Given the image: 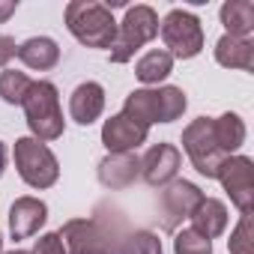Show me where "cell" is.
Segmentation results:
<instances>
[{
    "mask_svg": "<svg viewBox=\"0 0 254 254\" xmlns=\"http://www.w3.org/2000/svg\"><path fill=\"white\" fill-rule=\"evenodd\" d=\"M45 221H48V206L39 197L24 194L9 206V233H12V239H27L33 233H39V227Z\"/></svg>",
    "mask_w": 254,
    "mask_h": 254,
    "instance_id": "cell-13",
    "label": "cell"
},
{
    "mask_svg": "<svg viewBox=\"0 0 254 254\" xmlns=\"http://www.w3.org/2000/svg\"><path fill=\"white\" fill-rule=\"evenodd\" d=\"M102 111H105V90H102V84L84 81V84H78L72 90V96H69V117L78 126L96 123L102 117Z\"/></svg>",
    "mask_w": 254,
    "mask_h": 254,
    "instance_id": "cell-15",
    "label": "cell"
},
{
    "mask_svg": "<svg viewBox=\"0 0 254 254\" xmlns=\"http://www.w3.org/2000/svg\"><path fill=\"white\" fill-rule=\"evenodd\" d=\"M63 18H66L69 33L81 45L111 51V45L117 39V21L105 3H96V0H72V3H66Z\"/></svg>",
    "mask_w": 254,
    "mask_h": 254,
    "instance_id": "cell-1",
    "label": "cell"
},
{
    "mask_svg": "<svg viewBox=\"0 0 254 254\" xmlns=\"http://www.w3.org/2000/svg\"><path fill=\"white\" fill-rule=\"evenodd\" d=\"M6 159H9L6 156V144L0 141V177H3V171H6Z\"/></svg>",
    "mask_w": 254,
    "mask_h": 254,
    "instance_id": "cell-29",
    "label": "cell"
},
{
    "mask_svg": "<svg viewBox=\"0 0 254 254\" xmlns=\"http://www.w3.org/2000/svg\"><path fill=\"white\" fill-rule=\"evenodd\" d=\"M189 99L180 87H156V90H132L123 102V114L141 123V126H150L153 123H174L183 117Z\"/></svg>",
    "mask_w": 254,
    "mask_h": 254,
    "instance_id": "cell-2",
    "label": "cell"
},
{
    "mask_svg": "<svg viewBox=\"0 0 254 254\" xmlns=\"http://www.w3.org/2000/svg\"><path fill=\"white\" fill-rule=\"evenodd\" d=\"M147 135H150L147 126L129 120L126 114H114L102 126V144L108 147V153H135L147 141Z\"/></svg>",
    "mask_w": 254,
    "mask_h": 254,
    "instance_id": "cell-12",
    "label": "cell"
},
{
    "mask_svg": "<svg viewBox=\"0 0 254 254\" xmlns=\"http://www.w3.org/2000/svg\"><path fill=\"white\" fill-rule=\"evenodd\" d=\"M15 168H18V177L30 189H51L60 180L57 156L36 138H18L15 141Z\"/></svg>",
    "mask_w": 254,
    "mask_h": 254,
    "instance_id": "cell-6",
    "label": "cell"
},
{
    "mask_svg": "<svg viewBox=\"0 0 254 254\" xmlns=\"http://www.w3.org/2000/svg\"><path fill=\"white\" fill-rule=\"evenodd\" d=\"M215 63L224 69H254V42L251 39H236V36H221L215 42Z\"/></svg>",
    "mask_w": 254,
    "mask_h": 254,
    "instance_id": "cell-17",
    "label": "cell"
},
{
    "mask_svg": "<svg viewBox=\"0 0 254 254\" xmlns=\"http://www.w3.org/2000/svg\"><path fill=\"white\" fill-rule=\"evenodd\" d=\"M174 254H212V239L200 236L194 227H183L174 236Z\"/></svg>",
    "mask_w": 254,
    "mask_h": 254,
    "instance_id": "cell-24",
    "label": "cell"
},
{
    "mask_svg": "<svg viewBox=\"0 0 254 254\" xmlns=\"http://www.w3.org/2000/svg\"><path fill=\"white\" fill-rule=\"evenodd\" d=\"M0 254H3V233H0Z\"/></svg>",
    "mask_w": 254,
    "mask_h": 254,
    "instance_id": "cell-31",
    "label": "cell"
},
{
    "mask_svg": "<svg viewBox=\"0 0 254 254\" xmlns=\"http://www.w3.org/2000/svg\"><path fill=\"white\" fill-rule=\"evenodd\" d=\"M227 248H230V254H254V218L251 215L239 218L236 230L227 239Z\"/></svg>",
    "mask_w": 254,
    "mask_h": 254,
    "instance_id": "cell-25",
    "label": "cell"
},
{
    "mask_svg": "<svg viewBox=\"0 0 254 254\" xmlns=\"http://www.w3.org/2000/svg\"><path fill=\"white\" fill-rule=\"evenodd\" d=\"M180 165H183V153L174 144H168V141L153 144L141 159V180L153 189H162V186L177 180Z\"/></svg>",
    "mask_w": 254,
    "mask_h": 254,
    "instance_id": "cell-11",
    "label": "cell"
},
{
    "mask_svg": "<svg viewBox=\"0 0 254 254\" xmlns=\"http://www.w3.org/2000/svg\"><path fill=\"white\" fill-rule=\"evenodd\" d=\"M57 233L66 245V254H117L111 233L96 218H72Z\"/></svg>",
    "mask_w": 254,
    "mask_h": 254,
    "instance_id": "cell-8",
    "label": "cell"
},
{
    "mask_svg": "<svg viewBox=\"0 0 254 254\" xmlns=\"http://www.w3.org/2000/svg\"><path fill=\"white\" fill-rule=\"evenodd\" d=\"M159 33H162L171 57L191 60L203 51V27H200L197 15H191L189 9H171L159 21Z\"/></svg>",
    "mask_w": 254,
    "mask_h": 254,
    "instance_id": "cell-7",
    "label": "cell"
},
{
    "mask_svg": "<svg viewBox=\"0 0 254 254\" xmlns=\"http://www.w3.org/2000/svg\"><path fill=\"white\" fill-rule=\"evenodd\" d=\"M141 177V159L135 153H108L99 162V183L105 189H129Z\"/></svg>",
    "mask_w": 254,
    "mask_h": 254,
    "instance_id": "cell-14",
    "label": "cell"
},
{
    "mask_svg": "<svg viewBox=\"0 0 254 254\" xmlns=\"http://www.w3.org/2000/svg\"><path fill=\"white\" fill-rule=\"evenodd\" d=\"M215 180L224 186V191L230 194V203L242 215L254 212V162L248 156H230L221 165Z\"/></svg>",
    "mask_w": 254,
    "mask_h": 254,
    "instance_id": "cell-9",
    "label": "cell"
},
{
    "mask_svg": "<svg viewBox=\"0 0 254 254\" xmlns=\"http://www.w3.org/2000/svg\"><path fill=\"white\" fill-rule=\"evenodd\" d=\"M159 36V15L153 6H129L126 18L117 24V39L111 45V63H129L135 51Z\"/></svg>",
    "mask_w": 254,
    "mask_h": 254,
    "instance_id": "cell-4",
    "label": "cell"
},
{
    "mask_svg": "<svg viewBox=\"0 0 254 254\" xmlns=\"http://www.w3.org/2000/svg\"><path fill=\"white\" fill-rule=\"evenodd\" d=\"M218 15H221L227 36L251 39V33H254V3L251 0H227Z\"/></svg>",
    "mask_w": 254,
    "mask_h": 254,
    "instance_id": "cell-19",
    "label": "cell"
},
{
    "mask_svg": "<svg viewBox=\"0 0 254 254\" xmlns=\"http://www.w3.org/2000/svg\"><path fill=\"white\" fill-rule=\"evenodd\" d=\"M212 132H215V141H218V147L227 153V156H233L242 144H245V123H242V117L239 114H221V117H215L212 120Z\"/></svg>",
    "mask_w": 254,
    "mask_h": 254,
    "instance_id": "cell-20",
    "label": "cell"
},
{
    "mask_svg": "<svg viewBox=\"0 0 254 254\" xmlns=\"http://www.w3.org/2000/svg\"><path fill=\"white\" fill-rule=\"evenodd\" d=\"M27 126L36 141H57L63 138V111H60V93L51 81H33L30 93L21 102Z\"/></svg>",
    "mask_w": 254,
    "mask_h": 254,
    "instance_id": "cell-3",
    "label": "cell"
},
{
    "mask_svg": "<svg viewBox=\"0 0 254 254\" xmlns=\"http://www.w3.org/2000/svg\"><path fill=\"white\" fill-rule=\"evenodd\" d=\"M206 194L194 186V183H189V180H174V183H168L165 186V191H162V230H168V233H177L180 230V224L186 221V218H191V212L197 209V203L203 200Z\"/></svg>",
    "mask_w": 254,
    "mask_h": 254,
    "instance_id": "cell-10",
    "label": "cell"
},
{
    "mask_svg": "<svg viewBox=\"0 0 254 254\" xmlns=\"http://www.w3.org/2000/svg\"><path fill=\"white\" fill-rule=\"evenodd\" d=\"M183 150L189 153L194 171L206 180H215L221 165L230 159L218 141H215V132H212V117H197L191 120L186 129H183Z\"/></svg>",
    "mask_w": 254,
    "mask_h": 254,
    "instance_id": "cell-5",
    "label": "cell"
},
{
    "mask_svg": "<svg viewBox=\"0 0 254 254\" xmlns=\"http://www.w3.org/2000/svg\"><path fill=\"white\" fill-rule=\"evenodd\" d=\"M6 254H30V251H24V248H15V251H6Z\"/></svg>",
    "mask_w": 254,
    "mask_h": 254,
    "instance_id": "cell-30",
    "label": "cell"
},
{
    "mask_svg": "<svg viewBox=\"0 0 254 254\" xmlns=\"http://www.w3.org/2000/svg\"><path fill=\"white\" fill-rule=\"evenodd\" d=\"M33 81L24 75V72H15V69H3L0 72V99L6 105H21L24 96L30 93Z\"/></svg>",
    "mask_w": 254,
    "mask_h": 254,
    "instance_id": "cell-22",
    "label": "cell"
},
{
    "mask_svg": "<svg viewBox=\"0 0 254 254\" xmlns=\"http://www.w3.org/2000/svg\"><path fill=\"white\" fill-rule=\"evenodd\" d=\"M30 254H66V245H63L60 233H42Z\"/></svg>",
    "mask_w": 254,
    "mask_h": 254,
    "instance_id": "cell-26",
    "label": "cell"
},
{
    "mask_svg": "<svg viewBox=\"0 0 254 254\" xmlns=\"http://www.w3.org/2000/svg\"><path fill=\"white\" fill-rule=\"evenodd\" d=\"M27 69H36V72H48L60 63V48L51 36H30L27 42L18 45V54H15Z\"/></svg>",
    "mask_w": 254,
    "mask_h": 254,
    "instance_id": "cell-16",
    "label": "cell"
},
{
    "mask_svg": "<svg viewBox=\"0 0 254 254\" xmlns=\"http://www.w3.org/2000/svg\"><path fill=\"white\" fill-rule=\"evenodd\" d=\"M171 72H174V57H171L168 51H162V48L147 51V54L135 63V75H138L144 84H159V81H165Z\"/></svg>",
    "mask_w": 254,
    "mask_h": 254,
    "instance_id": "cell-21",
    "label": "cell"
},
{
    "mask_svg": "<svg viewBox=\"0 0 254 254\" xmlns=\"http://www.w3.org/2000/svg\"><path fill=\"white\" fill-rule=\"evenodd\" d=\"M18 9V0H0V24H6Z\"/></svg>",
    "mask_w": 254,
    "mask_h": 254,
    "instance_id": "cell-28",
    "label": "cell"
},
{
    "mask_svg": "<svg viewBox=\"0 0 254 254\" xmlns=\"http://www.w3.org/2000/svg\"><path fill=\"white\" fill-rule=\"evenodd\" d=\"M117 254H165V251H162V239L153 230H135L120 242Z\"/></svg>",
    "mask_w": 254,
    "mask_h": 254,
    "instance_id": "cell-23",
    "label": "cell"
},
{
    "mask_svg": "<svg viewBox=\"0 0 254 254\" xmlns=\"http://www.w3.org/2000/svg\"><path fill=\"white\" fill-rule=\"evenodd\" d=\"M15 54H18L15 39H12V36H6V33H0V66H6Z\"/></svg>",
    "mask_w": 254,
    "mask_h": 254,
    "instance_id": "cell-27",
    "label": "cell"
},
{
    "mask_svg": "<svg viewBox=\"0 0 254 254\" xmlns=\"http://www.w3.org/2000/svg\"><path fill=\"white\" fill-rule=\"evenodd\" d=\"M191 227L206 239L221 236L227 230V206L218 197H203L197 203V209L191 212Z\"/></svg>",
    "mask_w": 254,
    "mask_h": 254,
    "instance_id": "cell-18",
    "label": "cell"
}]
</instances>
